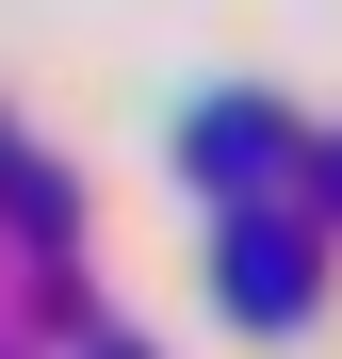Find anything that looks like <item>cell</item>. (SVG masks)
Here are the masks:
<instances>
[{
  "label": "cell",
  "mask_w": 342,
  "mask_h": 359,
  "mask_svg": "<svg viewBox=\"0 0 342 359\" xmlns=\"http://www.w3.org/2000/svg\"><path fill=\"white\" fill-rule=\"evenodd\" d=\"M212 294H228L245 327H310V294H326V229L228 196V229H212Z\"/></svg>",
  "instance_id": "cell-1"
},
{
  "label": "cell",
  "mask_w": 342,
  "mask_h": 359,
  "mask_svg": "<svg viewBox=\"0 0 342 359\" xmlns=\"http://www.w3.org/2000/svg\"><path fill=\"white\" fill-rule=\"evenodd\" d=\"M294 180H310V229H342V131H294Z\"/></svg>",
  "instance_id": "cell-3"
},
{
  "label": "cell",
  "mask_w": 342,
  "mask_h": 359,
  "mask_svg": "<svg viewBox=\"0 0 342 359\" xmlns=\"http://www.w3.org/2000/svg\"><path fill=\"white\" fill-rule=\"evenodd\" d=\"M82 359H147V343H131V327H98V343H82Z\"/></svg>",
  "instance_id": "cell-4"
},
{
  "label": "cell",
  "mask_w": 342,
  "mask_h": 359,
  "mask_svg": "<svg viewBox=\"0 0 342 359\" xmlns=\"http://www.w3.org/2000/svg\"><path fill=\"white\" fill-rule=\"evenodd\" d=\"M0 163H17V131H0Z\"/></svg>",
  "instance_id": "cell-5"
},
{
  "label": "cell",
  "mask_w": 342,
  "mask_h": 359,
  "mask_svg": "<svg viewBox=\"0 0 342 359\" xmlns=\"http://www.w3.org/2000/svg\"><path fill=\"white\" fill-rule=\"evenodd\" d=\"M180 180H196L212 212H228V196H277V180H294V114H277V98H245V82H228V98H196V114H180Z\"/></svg>",
  "instance_id": "cell-2"
}]
</instances>
